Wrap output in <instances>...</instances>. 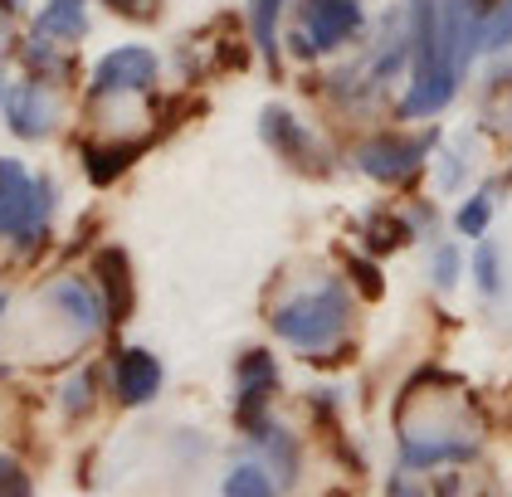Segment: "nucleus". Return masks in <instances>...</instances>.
<instances>
[{
	"mask_svg": "<svg viewBox=\"0 0 512 497\" xmlns=\"http://www.w3.org/2000/svg\"><path fill=\"white\" fill-rule=\"evenodd\" d=\"M347 293L337 288V283H327V288H317V293H303V298H293V303H283L274 312V332L283 342L303 346V351H317V346L337 342V332L347 327Z\"/></svg>",
	"mask_w": 512,
	"mask_h": 497,
	"instance_id": "f257e3e1",
	"label": "nucleus"
},
{
	"mask_svg": "<svg viewBox=\"0 0 512 497\" xmlns=\"http://www.w3.org/2000/svg\"><path fill=\"white\" fill-rule=\"evenodd\" d=\"M44 215H49V186L35 181L20 161L0 156V234H20L25 244L44 230Z\"/></svg>",
	"mask_w": 512,
	"mask_h": 497,
	"instance_id": "f03ea898",
	"label": "nucleus"
},
{
	"mask_svg": "<svg viewBox=\"0 0 512 497\" xmlns=\"http://www.w3.org/2000/svg\"><path fill=\"white\" fill-rule=\"evenodd\" d=\"M488 0H439V59L454 78H464L469 59L483 49V20H488Z\"/></svg>",
	"mask_w": 512,
	"mask_h": 497,
	"instance_id": "7ed1b4c3",
	"label": "nucleus"
},
{
	"mask_svg": "<svg viewBox=\"0 0 512 497\" xmlns=\"http://www.w3.org/2000/svg\"><path fill=\"white\" fill-rule=\"evenodd\" d=\"M361 30V5L356 0H308L303 5V30L293 35L298 54H327Z\"/></svg>",
	"mask_w": 512,
	"mask_h": 497,
	"instance_id": "20e7f679",
	"label": "nucleus"
},
{
	"mask_svg": "<svg viewBox=\"0 0 512 497\" xmlns=\"http://www.w3.org/2000/svg\"><path fill=\"white\" fill-rule=\"evenodd\" d=\"M157 83V54L147 44H122L113 54H103V64L93 69V93L113 98V93H142Z\"/></svg>",
	"mask_w": 512,
	"mask_h": 497,
	"instance_id": "39448f33",
	"label": "nucleus"
},
{
	"mask_svg": "<svg viewBox=\"0 0 512 497\" xmlns=\"http://www.w3.org/2000/svg\"><path fill=\"white\" fill-rule=\"evenodd\" d=\"M54 122H59V108H54V98L44 93L40 83H20V88L10 93V132H15V137L44 142V137L54 132Z\"/></svg>",
	"mask_w": 512,
	"mask_h": 497,
	"instance_id": "423d86ee",
	"label": "nucleus"
},
{
	"mask_svg": "<svg viewBox=\"0 0 512 497\" xmlns=\"http://www.w3.org/2000/svg\"><path fill=\"white\" fill-rule=\"evenodd\" d=\"M420 142H405V137H376L361 147V171L376 176V181H405L415 166H420Z\"/></svg>",
	"mask_w": 512,
	"mask_h": 497,
	"instance_id": "0eeeda50",
	"label": "nucleus"
},
{
	"mask_svg": "<svg viewBox=\"0 0 512 497\" xmlns=\"http://www.w3.org/2000/svg\"><path fill=\"white\" fill-rule=\"evenodd\" d=\"M161 390V361L152 351H142V346H132V351H122L118 356V395L127 405H142V400H152Z\"/></svg>",
	"mask_w": 512,
	"mask_h": 497,
	"instance_id": "6e6552de",
	"label": "nucleus"
},
{
	"mask_svg": "<svg viewBox=\"0 0 512 497\" xmlns=\"http://www.w3.org/2000/svg\"><path fill=\"white\" fill-rule=\"evenodd\" d=\"M93 268H98L103 293H108V303H103L108 322H127V312H132V264H127V254L122 249H103L93 259Z\"/></svg>",
	"mask_w": 512,
	"mask_h": 497,
	"instance_id": "1a4fd4ad",
	"label": "nucleus"
},
{
	"mask_svg": "<svg viewBox=\"0 0 512 497\" xmlns=\"http://www.w3.org/2000/svg\"><path fill=\"white\" fill-rule=\"evenodd\" d=\"M278 10H283V0H249L254 44H259V54H264L269 69H278Z\"/></svg>",
	"mask_w": 512,
	"mask_h": 497,
	"instance_id": "9d476101",
	"label": "nucleus"
},
{
	"mask_svg": "<svg viewBox=\"0 0 512 497\" xmlns=\"http://www.w3.org/2000/svg\"><path fill=\"white\" fill-rule=\"evenodd\" d=\"M88 30V15H83V0H49L40 10V35H59V39H79Z\"/></svg>",
	"mask_w": 512,
	"mask_h": 497,
	"instance_id": "9b49d317",
	"label": "nucleus"
},
{
	"mask_svg": "<svg viewBox=\"0 0 512 497\" xmlns=\"http://www.w3.org/2000/svg\"><path fill=\"white\" fill-rule=\"evenodd\" d=\"M259 127H264V137L274 142L278 152H288V156H293V161H298V156H303V152H308V147H313V137H308V132H303V127H298L293 117L283 113V108H269Z\"/></svg>",
	"mask_w": 512,
	"mask_h": 497,
	"instance_id": "f8f14e48",
	"label": "nucleus"
},
{
	"mask_svg": "<svg viewBox=\"0 0 512 497\" xmlns=\"http://www.w3.org/2000/svg\"><path fill=\"white\" fill-rule=\"evenodd\" d=\"M49 303L69 307V317L79 322L83 332H93V327L103 322V317H98V303H93V298L83 293V288H79V283H74V278H64V283H54V288H49Z\"/></svg>",
	"mask_w": 512,
	"mask_h": 497,
	"instance_id": "ddd939ff",
	"label": "nucleus"
},
{
	"mask_svg": "<svg viewBox=\"0 0 512 497\" xmlns=\"http://www.w3.org/2000/svg\"><path fill=\"white\" fill-rule=\"evenodd\" d=\"M225 497H278V488L264 463H239L235 473L225 478Z\"/></svg>",
	"mask_w": 512,
	"mask_h": 497,
	"instance_id": "4468645a",
	"label": "nucleus"
},
{
	"mask_svg": "<svg viewBox=\"0 0 512 497\" xmlns=\"http://www.w3.org/2000/svg\"><path fill=\"white\" fill-rule=\"evenodd\" d=\"M132 156H137V147H93V152H88V176H93L98 186H108L113 176H122V171L132 166Z\"/></svg>",
	"mask_w": 512,
	"mask_h": 497,
	"instance_id": "2eb2a0df",
	"label": "nucleus"
},
{
	"mask_svg": "<svg viewBox=\"0 0 512 497\" xmlns=\"http://www.w3.org/2000/svg\"><path fill=\"white\" fill-rule=\"evenodd\" d=\"M488 215H493V195H488V191H483V195H473L469 205L459 210V230L478 239V234L488 230Z\"/></svg>",
	"mask_w": 512,
	"mask_h": 497,
	"instance_id": "dca6fc26",
	"label": "nucleus"
},
{
	"mask_svg": "<svg viewBox=\"0 0 512 497\" xmlns=\"http://www.w3.org/2000/svg\"><path fill=\"white\" fill-rule=\"evenodd\" d=\"M512 44V5H503L498 15L488 10V20H483V49H508Z\"/></svg>",
	"mask_w": 512,
	"mask_h": 497,
	"instance_id": "f3484780",
	"label": "nucleus"
},
{
	"mask_svg": "<svg viewBox=\"0 0 512 497\" xmlns=\"http://www.w3.org/2000/svg\"><path fill=\"white\" fill-rule=\"evenodd\" d=\"M0 497H30L25 468H20L15 459H5V454H0Z\"/></svg>",
	"mask_w": 512,
	"mask_h": 497,
	"instance_id": "a211bd4d",
	"label": "nucleus"
},
{
	"mask_svg": "<svg viewBox=\"0 0 512 497\" xmlns=\"http://www.w3.org/2000/svg\"><path fill=\"white\" fill-rule=\"evenodd\" d=\"M459 249H454V244H444V249H439V254H434V283H439V288H454V283H459Z\"/></svg>",
	"mask_w": 512,
	"mask_h": 497,
	"instance_id": "6ab92c4d",
	"label": "nucleus"
},
{
	"mask_svg": "<svg viewBox=\"0 0 512 497\" xmlns=\"http://www.w3.org/2000/svg\"><path fill=\"white\" fill-rule=\"evenodd\" d=\"M478 283H483V293H498V259L488 244L478 249Z\"/></svg>",
	"mask_w": 512,
	"mask_h": 497,
	"instance_id": "aec40b11",
	"label": "nucleus"
},
{
	"mask_svg": "<svg viewBox=\"0 0 512 497\" xmlns=\"http://www.w3.org/2000/svg\"><path fill=\"white\" fill-rule=\"evenodd\" d=\"M108 5H113L118 15H132V20H137V15H152V10H157V0H108Z\"/></svg>",
	"mask_w": 512,
	"mask_h": 497,
	"instance_id": "412c9836",
	"label": "nucleus"
},
{
	"mask_svg": "<svg viewBox=\"0 0 512 497\" xmlns=\"http://www.w3.org/2000/svg\"><path fill=\"white\" fill-rule=\"evenodd\" d=\"M352 273H356V278H361V288H366V293H381V273H376V268H371V264H361V259H356V264H352Z\"/></svg>",
	"mask_w": 512,
	"mask_h": 497,
	"instance_id": "4be33fe9",
	"label": "nucleus"
},
{
	"mask_svg": "<svg viewBox=\"0 0 512 497\" xmlns=\"http://www.w3.org/2000/svg\"><path fill=\"white\" fill-rule=\"evenodd\" d=\"M395 497H420V493H410V483H405V478H395Z\"/></svg>",
	"mask_w": 512,
	"mask_h": 497,
	"instance_id": "5701e85b",
	"label": "nucleus"
},
{
	"mask_svg": "<svg viewBox=\"0 0 512 497\" xmlns=\"http://www.w3.org/2000/svg\"><path fill=\"white\" fill-rule=\"evenodd\" d=\"M0 312H5V298H0Z\"/></svg>",
	"mask_w": 512,
	"mask_h": 497,
	"instance_id": "b1692460",
	"label": "nucleus"
},
{
	"mask_svg": "<svg viewBox=\"0 0 512 497\" xmlns=\"http://www.w3.org/2000/svg\"><path fill=\"white\" fill-rule=\"evenodd\" d=\"M0 103H5V93H0Z\"/></svg>",
	"mask_w": 512,
	"mask_h": 497,
	"instance_id": "393cba45",
	"label": "nucleus"
}]
</instances>
